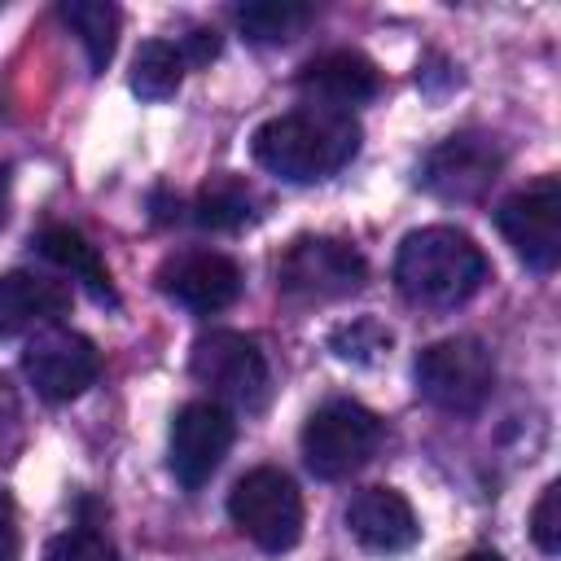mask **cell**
Instances as JSON below:
<instances>
[{
	"label": "cell",
	"mask_w": 561,
	"mask_h": 561,
	"mask_svg": "<svg viewBox=\"0 0 561 561\" xmlns=\"http://www.w3.org/2000/svg\"><path fill=\"white\" fill-rule=\"evenodd\" d=\"M254 162L289 184H316L342 171L359 149V123L342 110L302 105L254 127Z\"/></svg>",
	"instance_id": "obj_1"
},
{
	"label": "cell",
	"mask_w": 561,
	"mask_h": 561,
	"mask_svg": "<svg viewBox=\"0 0 561 561\" xmlns=\"http://www.w3.org/2000/svg\"><path fill=\"white\" fill-rule=\"evenodd\" d=\"M486 254L482 245L447 224L434 228H416L403 237L399 254H394V285L408 302L416 307H460L465 298H473L486 280Z\"/></svg>",
	"instance_id": "obj_2"
},
{
	"label": "cell",
	"mask_w": 561,
	"mask_h": 561,
	"mask_svg": "<svg viewBox=\"0 0 561 561\" xmlns=\"http://www.w3.org/2000/svg\"><path fill=\"white\" fill-rule=\"evenodd\" d=\"M412 377H416V394L438 412L473 416L491 399L495 359L478 337H443L416 355Z\"/></svg>",
	"instance_id": "obj_3"
},
{
	"label": "cell",
	"mask_w": 561,
	"mask_h": 561,
	"mask_svg": "<svg viewBox=\"0 0 561 561\" xmlns=\"http://www.w3.org/2000/svg\"><path fill=\"white\" fill-rule=\"evenodd\" d=\"M381 434H386V425L377 412H368L355 399H329L302 425V460L316 478L337 482L377 456Z\"/></svg>",
	"instance_id": "obj_4"
},
{
	"label": "cell",
	"mask_w": 561,
	"mask_h": 561,
	"mask_svg": "<svg viewBox=\"0 0 561 561\" xmlns=\"http://www.w3.org/2000/svg\"><path fill=\"white\" fill-rule=\"evenodd\" d=\"M368 280L364 254L342 237H298L276 263V289L294 302H337Z\"/></svg>",
	"instance_id": "obj_5"
},
{
	"label": "cell",
	"mask_w": 561,
	"mask_h": 561,
	"mask_svg": "<svg viewBox=\"0 0 561 561\" xmlns=\"http://www.w3.org/2000/svg\"><path fill=\"white\" fill-rule=\"evenodd\" d=\"M188 373L210 390L215 403H232V408H263L272 373H267V355L259 351L254 337L237 333V329H210L193 342L188 351Z\"/></svg>",
	"instance_id": "obj_6"
},
{
	"label": "cell",
	"mask_w": 561,
	"mask_h": 561,
	"mask_svg": "<svg viewBox=\"0 0 561 561\" xmlns=\"http://www.w3.org/2000/svg\"><path fill=\"white\" fill-rule=\"evenodd\" d=\"M228 517L263 552H285L302 535V495L289 473L263 465V469H250L245 478H237V486L228 495Z\"/></svg>",
	"instance_id": "obj_7"
},
{
	"label": "cell",
	"mask_w": 561,
	"mask_h": 561,
	"mask_svg": "<svg viewBox=\"0 0 561 561\" xmlns=\"http://www.w3.org/2000/svg\"><path fill=\"white\" fill-rule=\"evenodd\" d=\"M495 228L526 267L552 272L561 263V180L539 175L535 184L508 193L495 206Z\"/></svg>",
	"instance_id": "obj_8"
},
{
	"label": "cell",
	"mask_w": 561,
	"mask_h": 561,
	"mask_svg": "<svg viewBox=\"0 0 561 561\" xmlns=\"http://www.w3.org/2000/svg\"><path fill=\"white\" fill-rule=\"evenodd\" d=\"M237 438V421L224 403L215 399H193L175 412L171 438H167V469L184 491H197L210 482V473L224 465L228 447Z\"/></svg>",
	"instance_id": "obj_9"
},
{
	"label": "cell",
	"mask_w": 561,
	"mask_h": 561,
	"mask_svg": "<svg viewBox=\"0 0 561 561\" xmlns=\"http://www.w3.org/2000/svg\"><path fill=\"white\" fill-rule=\"evenodd\" d=\"M22 373H26V381L35 386L39 399H48V403H70V399H79V394L96 381V373H101V351H96L83 333L61 329V324H48V329H39V333L26 342V351H22Z\"/></svg>",
	"instance_id": "obj_10"
},
{
	"label": "cell",
	"mask_w": 561,
	"mask_h": 561,
	"mask_svg": "<svg viewBox=\"0 0 561 561\" xmlns=\"http://www.w3.org/2000/svg\"><path fill=\"white\" fill-rule=\"evenodd\" d=\"M504 167V153L482 131H456L421 162V184L443 202H478Z\"/></svg>",
	"instance_id": "obj_11"
},
{
	"label": "cell",
	"mask_w": 561,
	"mask_h": 561,
	"mask_svg": "<svg viewBox=\"0 0 561 561\" xmlns=\"http://www.w3.org/2000/svg\"><path fill=\"white\" fill-rule=\"evenodd\" d=\"M158 289L180 302L184 311L193 316H215L224 307H232L241 298V267L219 254V250H180V254H167L162 267L153 272Z\"/></svg>",
	"instance_id": "obj_12"
},
{
	"label": "cell",
	"mask_w": 561,
	"mask_h": 561,
	"mask_svg": "<svg viewBox=\"0 0 561 561\" xmlns=\"http://www.w3.org/2000/svg\"><path fill=\"white\" fill-rule=\"evenodd\" d=\"M294 83L302 96H311V105L351 114L355 105H364L381 92V70L355 48H333V53L311 57Z\"/></svg>",
	"instance_id": "obj_13"
},
{
	"label": "cell",
	"mask_w": 561,
	"mask_h": 561,
	"mask_svg": "<svg viewBox=\"0 0 561 561\" xmlns=\"http://www.w3.org/2000/svg\"><path fill=\"white\" fill-rule=\"evenodd\" d=\"M346 530L368 552H408L421 539L416 513H412L408 495H399L394 486L355 491L351 504H346Z\"/></svg>",
	"instance_id": "obj_14"
},
{
	"label": "cell",
	"mask_w": 561,
	"mask_h": 561,
	"mask_svg": "<svg viewBox=\"0 0 561 561\" xmlns=\"http://www.w3.org/2000/svg\"><path fill=\"white\" fill-rule=\"evenodd\" d=\"M70 311V289L61 280L35 272H4L0 276V337L39 333Z\"/></svg>",
	"instance_id": "obj_15"
},
{
	"label": "cell",
	"mask_w": 561,
	"mask_h": 561,
	"mask_svg": "<svg viewBox=\"0 0 561 561\" xmlns=\"http://www.w3.org/2000/svg\"><path fill=\"white\" fill-rule=\"evenodd\" d=\"M35 250L53 263V267H61V272H70L96 302H118V294H114V280H110V267H105V259H101V250L83 237V232H75V228H66V224H53V228H44L39 237H35Z\"/></svg>",
	"instance_id": "obj_16"
},
{
	"label": "cell",
	"mask_w": 561,
	"mask_h": 561,
	"mask_svg": "<svg viewBox=\"0 0 561 561\" xmlns=\"http://www.w3.org/2000/svg\"><path fill=\"white\" fill-rule=\"evenodd\" d=\"M57 13L79 35L92 75H101L110 66V57H114V44H118V22H123L118 9L110 0H61Z\"/></svg>",
	"instance_id": "obj_17"
},
{
	"label": "cell",
	"mask_w": 561,
	"mask_h": 561,
	"mask_svg": "<svg viewBox=\"0 0 561 561\" xmlns=\"http://www.w3.org/2000/svg\"><path fill=\"white\" fill-rule=\"evenodd\" d=\"M311 18H316V4H302V0H254L237 9V26L254 44H285L302 35Z\"/></svg>",
	"instance_id": "obj_18"
},
{
	"label": "cell",
	"mask_w": 561,
	"mask_h": 561,
	"mask_svg": "<svg viewBox=\"0 0 561 561\" xmlns=\"http://www.w3.org/2000/svg\"><path fill=\"white\" fill-rule=\"evenodd\" d=\"M180 79H184V57H180L175 44H167V39H145V44L136 48L127 83H131V92H136L140 101H167V96H175V92H180Z\"/></svg>",
	"instance_id": "obj_19"
},
{
	"label": "cell",
	"mask_w": 561,
	"mask_h": 561,
	"mask_svg": "<svg viewBox=\"0 0 561 561\" xmlns=\"http://www.w3.org/2000/svg\"><path fill=\"white\" fill-rule=\"evenodd\" d=\"M254 219V202H250V188L232 175H219L210 180L197 202H193V224L197 228H210V232H237Z\"/></svg>",
	"instance_id": "obj_20"
},
{
	"label": "cell",
	"mask_w": 561,
	"mask_h": 561,
	"mask_svg": "<svg viewBox=\"0 0 561 561\" xmlns=\"http://www.w3.org/2000/svg\"><path fill=\"white\" fill-rule=\"evenodd\" d=\"M390 342H394V333L381 320H373V316H359V320L337 324L329 333V351L337 359H346V364H377L390 351Z\"/></svg>",
	"instance_id": "obj_21"
},
{
	"label": "cell",
	"mask_w": 561,
	"mask_h": 561,
	"mask_svg": "<svg viewBox=\"0 0 561 561\" xmlns=\"http://www.w3.org/2000/svg\"><path fill=\"white\" fill-rule=\"evenodd\" d=\"M44 561H118V552L96 530H61L57 539H48Z\"/></svg>",
	"instance_id": "obj_22"
},
{
	"label": "cell",
	"mask_w": 561,
	"mask_h": 561,
	"mask_svg": "<svg viewBox=\"0 0 561 561\" xmlns=\"http://www.w3.org/2000/svg\"><path fill=\"white\" fill-rule=\"evenodd\" d=\"M530 539L548 557L561 552V486L557 482H548L543 495H539V504L530 508Z\"/></svg>",
	"instance_id": "obj_23"
},
{
	"label": "cell",
	"mask_w": 561,
	"mask_h": 561,
	"mask_svg": "<svg viewBox=\"0 0 561 561\" xmlns=\"http://www.w3.org/2000/svg\"><path fill=\"white\" fill-rule=\"evenodd\" d=\"M22 552V530H18V508L13 495L0 491V561H18Z\"/></svg>",
	"instance_id": "obj_24"
},
{
	"label": "cell",
	"mask_w": 561,
	"mask_h": 561,
	"mask_svg": "<svg viewBox=\"0 0 561 561\" xmlns=\"http://www.w3.org/2000/svg\"><path fill=\"white\" fill-rule=\"evenodd\" d=\"M215 53H219V35L206 31V26H197V31H188V35L180 39V57H184V66H206Z\"/></svg>",
	"instance_id": "obj_25"
},
{
	"label": "cell",
	"mask_w": 561,
	"mask_h": 561,
	"mask_svg": "<svg viewBox=\"0 0 561 561\" xmlns=\"http://www.w3.org/2000/svg\"><path fill=\"white\" fill-rule=\"evenodd\" d=\"M18 421H22L18 399H13L9 381L0 377V460H4V451H13V443H18Z\"/></svg>",
	"instance_id": "obj_26"
},
{
	"label": "cell",
	"mask_w": 561,
	"mask_h": 561,
	"mask_svg": "<svg viewBox=\"0 0 561 561\" xmlns=\"http://www.w3.org/2000/svg\"><path fill=\"white\" fill-rule=\"evenodd\" d=\"M4 210H9V167H0V224H4Z\"/></svg>",
	"instance_id": "obj_27"
},
{
	"label": "cell",
	"mask_w": 561,
	"mask_h": 561,
	"mask_svg": "<svg viewBox=\"0 0 561 561\" xmlns=\"http://www.w3.org/2000/svg\"><path fill=\"white\" fill-rule=\"evenodd\" d=\"M460 561H504V557L491 552V548H478V552H469V557H460Z\"/></svg>",
	"instance_id": "obj_28"
}]
</instances>
